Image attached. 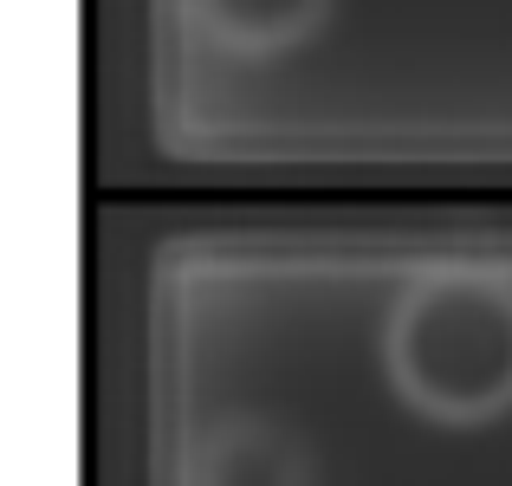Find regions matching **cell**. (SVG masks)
<instances>
[{"instance_id":"6da1fadb","label":"cell","mask_w":512,"mask_h":486,"mask_svg":"<svg viewBox=\"0 0 512 486\" xmlns=\"http://www.w3.org/2000/svg\"><path fill=\"white\" fill-rule=\"evenodd\" d=\"M415 415H428V409H415ZM428 422L441 428V441H448L454 461H461V467H448L454 474L448 486H512V461L480 467L474 441H467L461 428L441 422V415H428ZM137 486H363V480L350 474L286 402L266 396V389L221 396V389H208L188 370L182 389H175V402L163 409V428H150Z\"/></svg>"},{"instance_id":"7a4b0ae2","label":"cell","mask_w":512,"mask_h":486,"mask_svg":"<svg viewBox=\"0 0 512 486\" xmlns=\"http://www.w3.org/2000/svg\"><path fill=\"white\" fill-rule=\"evenodd\" d=\"M331 7L338 0H175L188 46L227 72H266V65L305 59L325 39Z\"/></svg>"}]
</instances>
